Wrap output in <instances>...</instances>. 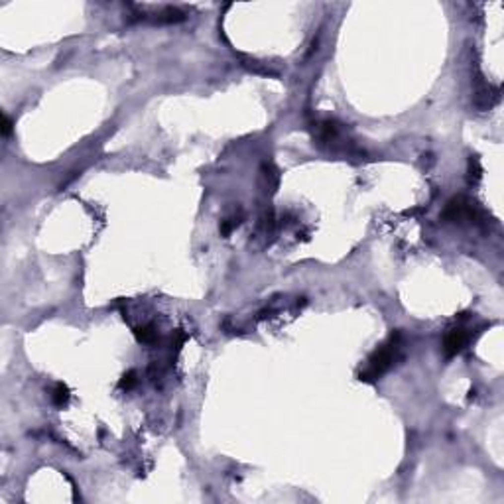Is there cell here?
<instances>
[{"mask_svg":"<svg viewBox=\"0 0 504 504\" xmlns=\"http://www.w3.org/2000/svg\"><path fill=\"white\" fill-rule=\"evenodd\" d=\"M12 132V120L8 118V116H4V124H2V134L4 136H8Z\"/></svg>","mask_w":504,"mask_h":504,"instance_id":"cell-10","label":"cell"},{"mask_svg":"<svg viewBox=\"0 0 504 504\" xmlns=\"http://www.w3.org/2000/svg\"><path fill=\"white\" fill-rule=\"evenodd\" d=\"M134 333H136V339H138L140 343H154V341H156V331H154L152 325L138 327V329H134Z\"/></svg>","mask_w":504,"mask_h":504,"instance_id":"cell-6","label":"cell"},{"mask_svg":"<svg viewBox=\"0 0 504 504\" xmlns=\"http://www.w3.org/2000/svg\"><path fill=\"white\" fill-rule=\"evenodd\" d=\"M242 223V215H232V217H228V219H224L221 226H219V230H221V234L223 236H228L238 224Z\"/></svg>","mask_w":504,"mask_h":504,"instance_id":"cell-5","label":"cell"},{"mask_svg":"<svg viewBox=\"0 0 504 504\" xmlns=\"http://www.w3.org/2000/svg\"><path fill=\"white\" fill-rule=\"evenodd\" d=\"M465 345H467V335H465V331L453 329L451 333H447L445 341H443V351H445L447 357H455L457 353H461V351L465 349Z\"/></svg>","mask_w":504,"mask_h":504,"instance_id":"cell-3","label":"cell"},{"mask_svg":"<svg viewBox=\"0 0 504 504\" xmlns=\"http://www.w3.org/2000/svg\"><path fill=\"white\" fill-rule=\"evenodd\" d=\"M443 219L451 221V223H457V221H475L477 223L479 213L473 207V203H469L463 197H455L447 203V207L443 211Z\"/></svg>","mask_w":504,"mask_h":504,"instance_id":"cell-2","label":"cell"},{"mask_svg":"<svg viewBox=\"0 0 504 504\" xmlns=\"http://www.w3.org/2000/svg\"><path fill=\"white\" fill-rule=\"evenodd\" d=\"M160 22H166V24H171V22H181L183 20V12L181 10H177V8H166L162 14H160V18H158Z\"/></svg>","mask_w":504,"mask_h":504,"instance_id":"cell-7","label":"cell"},{"mask_svg":"<svg viewBox=\"0 0 504 504\" xmlns=\"http://www.w3.org/2000/svg\"><path fill=\"white\" fill-rule=\"evenodd\" d=\"M136 380H138V378H136V372H134V370H130V372H126V374L120 378L118 386H120V388H126V390H130V388L136 384Z\"/></svg>","mask_w":504,"mask_h":504,"instance_id":"cell-8","label":"cell"},{"mask_svg":"<svg viewBox=\"0 0 504 504\" xmlns=\"http://www.w3.org/2000/svg\"><path fill=\"white\" fill-rule=\"evenodd\" d=\"M481 164H479V160H477V156H471V160H469V175L473 177L475 175V179H479L481 177Z\"/></svg>","mask_w":504,"mask_h":504,"instance_id":"cell-9","label":"cell"},{"mask_svg":"<svg viewBox=\"0 0 504 504\" xmlns=\"http://www.w3.org/2000/svg\"><path fill=\"white\" fill-rule=\"evenodd\" d=\"M402 335L400 333H394L390 337L388 343L380 345L368 359V364L364 370H360L359 378L364 380V382H374L378 380L384 372H388L394 366V362L400 359V351H402V343H400Z\"/></svg>","mask_w":504,"mask_h":504,"instance_id":"cell-1","label":"cell"},{"mask_svg":"<svg viewBox=\"0 0 504 504\" xmlns=\"http://www.w3.org/2000/svg\"><path fill=\"white\" fill-rule=\"evenodd\" d=\"M52 402L57 408H63L67 402H69V388L65 384H57L52 392Z\"/></svg>","mask_w":504,"mask_h":504,"instance_id":"cell-4","label":"cell"}]
</instances>
